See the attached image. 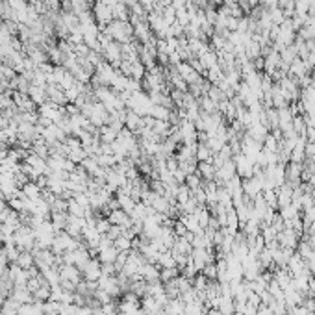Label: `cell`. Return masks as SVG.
<instances>
[{"label": "cell", "mask_w": 315, "mask_h": 315, "mask_svg": "<svg viewBox=\"0 0 315 315\" xmlns=\"http://www.w3.org/2000/svg\"><path fill=\"white\" fill-rule=\"evenodd\" d=\"M82 271H84V277L87 282H95L102 277V265H100L99 260H89Z\"/></svg>", "instance_id": "obj_1"}, {"label": "cell", "mask_w": 315, "mask_h": 315, "mask_svg": "<svg viewBox=\"0 0 315 315\" xmlns=\"http://www.w3.org/2000/svg\"><path fill=\"white\" fill-rule=\"evenodd\" d=\"M15 263L19 265V267H21V269L28 271V269H32V267H34V263H35V256H34L30 250H24V252L19 254V258H17Z\"/></svg>", "instance_id": "obj_2"}, {"label": "cell", "mask_w": 315, "mask_h": 315, "mask_svg": "<svg viewBox=\"0 0 315 315\" xmlns=\"http://www.w3.org/2000/svg\"><path fill=\"white\" fill-rule=\"evenodd\" d=\"M45 310H43V304L37 302V304H21L17 315H43Z\"/></svg>", "instance_id": "obj_3"}, {"label": "cell", "mask_w": 315, "mask_h": 315, "mask_svg": "<svg viewBox=\"0 0 315 315\" xmlns=\"http://www.w3.org/2000/svg\"><path fill=\"white\" fill-rule=\"evenodd\" d=\"M19 308H21V304H19L17 300L9 299L2 304V308H0V315H17Z\"/></svg>", "instance_id": "obj_4"}, {"label": "cell", "mask_w": 315, "mask_h": 315, "mask_svg": "<svg viewBox=\"0 0 315 315\" xmlns=\"http://www.w3.org/2000/svg\"><path fill=\"white\" fill-rule=\"evenodd\" d=\"M4 210H6V204H4L2 200H0V211H4Z\"/></svg>", "instance_id": "obj_5"}]
</instances>
